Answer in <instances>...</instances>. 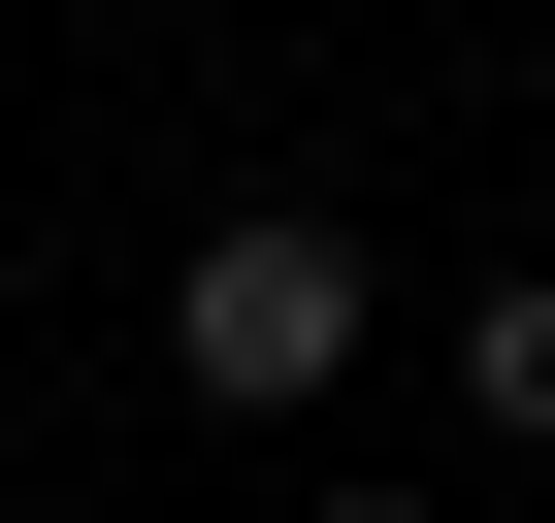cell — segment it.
Returning <instances> with one entry per match:
<instances>
[{
	"instance_id": "obj_2",
	"label": "cell",
	"mask_w": 555,
	"mask_h": 523,
	"mask_svg": "<svg viewBox=\"0 0 555 523\" xmlns=\"http://www.w3.org/2000/svg\"><path fill=\"white\" fill-rule=\"evenodd\" d=\"M457 393H490V425L555 458V262H522V295H457Z\"/></svg>"
},
{
	"instance_id": "obj_1",
	"label": "cell",
	"mask_w": 555,
	"mask_h": 523,
	"mask_svg": "<svg viewBox=\"0 0 555 523\" xmlns=\"http://www.w3.org/2000/svg\"><path fill=\"white\" fill-rule=\"evenodd\" d=\"M164 360H196L229 425H295V393H360V229H327V196H229V229L164 262Z\"/></svg>"
},
{
	"instance_id": "obj_3",
	"label": "cell",
	"mask_w": 555,
	"mask_h": 523,
	"mask_svg": "<svg viewBox=\"0 0 555 523\" xmlns=\"http://www.w3.org/2000/svg\"><path fill=\"white\" fill-rule=\"evenodd\" d=\"M295 523H392V490H295Z\"/></svg>"
}]
</instances>
